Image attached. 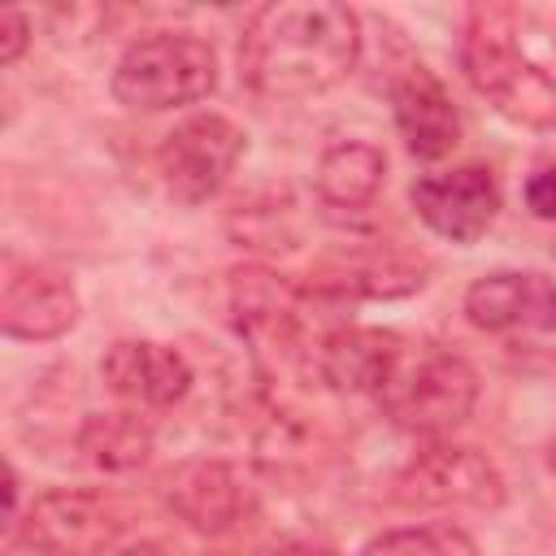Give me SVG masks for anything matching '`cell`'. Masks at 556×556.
<instances>
[{
  "instance_id": "obj_1",
  "label": "cell",
  "mask_w": 556,
  "mask_h": 556,
  "mask_svg": "<svg viewBox=\"0 0 556 556\" xmlns=\"http://www.w3.org/2000/svg\"><path fill=\"white\" fill-rule=\"evenodd\" d=\"M361 17L334 0H282L248 17L239 74L265 100H308L356 70Z\"/></svg>"
},
{
  "instance_id": "obj_2",
  "label": "cell",
  "mask_w": 556,
  "mask_h": 556,
  "mask_svg": "<svg viewBox=\"0 0 556 556\" xmlns=\"http://www.w3.org/2000/svg\"><path fill=\"white\" fill-rule=\"evenodd\" d=\"M460 70L478 96L517 126L556 130V74L513 43V9H473L460 43Z\"/></svg>"
},
{
  "instance_id": "obj_3",
  "label": "cell",
  "mask_w": 556,
  "mask_h": 556,
  "mask_svg": "<svg viewBox=\"0 0 556 556\" xmlns=\"http://www.w3.org/2000/svg\"><path fill=\"white\" fill-rule=\"evenodd\" d=\"M378 408L408 434H447L456 430L478 400V374L443 352V348H408L400 352L395 369L378 387Z\"/></svg>"
},
{
  "instance_id": "obj_4",
  "label": "cell",
  "mask_w": 556,
  "mask_h": 556,
  "mask_svg": "<svg viewBox=\"0 0 556 556\" xmlns=\"http://www.w3.org/2000/svg\"><path fill=\"white\" fill-rule=\"evenodd\" d=\"M217 87V56L187 30H156L135 39L113 65V96L126 109L161 113L195 104Z\"/></svg>"
},
{
  "instance_id": "obj_5",
  "label": "cell",
  "mask_w": 556,
  "mask_h": 556,
  "mask_svg": "<svg viewBox=\"0 0 556 556\" xmlns=\"http://www.w3.org/2000/svg\"><path fill=\"white\" fill-rule=\"evenodd\" d=\"M22 543L39 556H104L126 530V508L104 491H43L17 521Z\"/></svg>"
},
{
  "instance_id": "obj_6",
  "label": "cell",
  "mask_w": 556,
  "mask_h": 556,
  "mask_svg": "<svg viewBox=\"0 0 556 556\" xmlns=\"http://www.w3.org/2000/svg\"><path fill=\"white\" fill-rule=\"evenodd\" d=\"M391 500L404 508H500L504 478L478 447L434 443L395 473Z\"/></svg>"
},
{
  "instance_id": "obj_7",
  "label": "cell",
  "mask_w": 556,
  "mask_h": 556,
  "mask_svg": "<svg viewBox=\"0 0 556 556\" xmlns=\"http://www.w3.org/2000/svg\"><path fill=\"white\" fill-rule=\"evenodd\" d=\"M239 156H243V130L222 113H195L165 135L156 165L174 200L200 204L222 191Z\"/></svg>"
},
{
  "instance_id": "obj_8",
  "label": "cell",
  "mask_w": 556,
  "mask_h": 556,
  "mask_svg": "<svg viewBox=\"0 0 556 556\" xmlns=\"http://www.w3.org/2000/svg\"><path fill=\"white\" fill-rule=\"evenodd\" d=\"M78 321V291L61 269L17 261L4 252V282H0V330L9 339H56Z\"/></svg>"
},
{
  "instance_id": "obj_9",
  "label": "cell",
  "mask_w": 556,
  "mask_h": 556,
  "mask_svg": "<svg viewBox=\"0 0 556 556\" xmlns=\"http://www.w3.org/2000/svg\"><path fill=\"white\" fill-rule=\"evenodd\" d=\"M408 200L434 235L452 243H473L486 235V226L500 213V182L486 165H460L447 174L417 178Z\"/></svg>"
},
{
  "instance_id": "obj_10",
  "label": "cell",
  "mask_w": 556,
  "mask_h": 556,
  "mask_svg": "<svg viewBox=\"0 0 556 556\" xmlns=\"http://www.w3.org/2000/svg\"><path fill=\"white\" fill-rule=\"evenodd\" d=\"M465 317L478 330H556V282L534 269H495L465 291Z\"/></svg>"
},
{
  "instance_id": "obj_11",
  "label": "cell",
  "mask_w": 556,
  "mask_h": 556,
  "mask_svg": "<svg viewBox=\"0 0 556 556\" xmlns=\"http://www.w3.org/2000/svg\"><path fill=\"white\" fill-rule=\"evenodd\" d=\"M100 378L113 395L139 408H169L191 391V365L178 348L152 339H117L100 356Z\"/></svg>"
},
{
  "instance_id": "obj_12",
  "label": "cell",
  "mask_w": 556,
  "mask_h": 556,
  "mask_svg": "<svg viewBox=\"0 0 556 556\" xmlns=\"http://www.w3.org/2000/svg\"><path fill=\"white\" fill-rule=\"evenodd\" d=\"M391 109L404 135V148L421 161H439L460 143V113L447 87L417 61L391 78Z\"/></svg>"
},
{
  "instance_id": "obj_13",
  "label": "cell",
  "mask_w": 556,
  "mask_h": 556,
  "mask_svg": "<svg viewBox=\"0 0 556 556\" xmlns=\"http://www.w3.org/2000/svg\"><path fill=\"white\" fill-rule=\"evenodd\" d=\"M400 352H404V339L395 330L339 326L317 343V374L343 395H378Z\"/></svg>"
},
{
  "instance_id": "obj_14",
  "label": "cell",
  "mask_w": 556,
  "mask_h": 556,
  "mask_svg": "<svg viewBox=\"0 0 556 556\" xmlns=\"http://www.w3.org/2000/svg\"><path fill=\"white\" fill-rule=\"evenodd\" d=\"M169 508L200 534H226L243 513V486L222 460H187L165 478Z\"/></svg>"
},
{
  "instance_id": "obj_15",
  "label": "cell",
  "mask_w": 556,
  "mask_h": 556,
  "mask_svg": "<svg viewBox=\"0 0 556 556\" xmlns=\"http://www.w3.org/2000/svg\"><path fill=\"white\" fill-rule=\"evenodd\" d=\"M382 174H387L382 148L361 143V139H343V143H330V148L317 156L313 187H317V195H321L326 204H334V208H365V204L378 195Z\"/></svg>"
},
{
  "instance_id": "obj_16",
  "label": "cell",
  "mask_w": 556,
  "mask_h": 556,
  "mask_svg": "<svg viewBox=\"0 0 556 556\" xmlns=\"http://www.w3.org/2000/svg\"><path fill=\"white\" fill-rule=\"evenodd\" d=\"M78 452L104 473L139 469L152 452V426L139 413H91L78 430Z\"/></svg>"
},
{
  "instance_id": "obj_17",
  "label": "cell",
  "mask_w": 556,
  "mask_h": 556,
  "mask_svg": "<svg viewBox=\"0 0 556 556\" xmlns=\"http://www.w3.org/2000/svg\"><path fill=\"white\" fill-rule=\"evenodd\" d=\"M361 556H478V547L456 526H408L369 539Z\"/></svg>"
},
{
  "instance_id": "obj_18",
  "label": "cell",
  "mask_w": 556,
  "mask_h": 556,
  "mask_svg": "<svg viewBox=\"0 0 556 556\" xmlns=\"http://www.w3.org/2000/svg\"><path fill=\"white\" fill-rule=\"evenodd\" d=\"M30 43V22L22 9H4L0 13V65H13Z\"/></svg>"
},
{
  "instance_id": "obj_19",
  "label": "cell",
  "mask_w": 556,
  "mask_h": 556,
  "mask_svg": "<svg viewBox=\"0 0 556 556\" xmlns=\"http://www.w3.org/2000/svg\"><path fill=\"white\" fill-rule=\"evenodd\" d=\"M526 204H530L534 217L556 222V165L534 169V174L526 178Z\"/></svg>"
},
{
  "instance_id": "obj_20",
  "label": "cell",
  "mask_w": 556,
  "mask_h": 556,
  "mask_svg": "<svg viewBox=\"0 0 556 556\" xmlns=\"http://www.w3.org/2000/svg\"><path fill=\"white\" fill-rule=\"evenodd\" d=\"M117 556H182V552H174L169 543H135V547H126Z\"/></svg>"
},
{
  "instance_id": "obj_21",
  "label": "cell",
  "mask_w": 556,
  "mask_h": 556,
  "mask_svg": "<svg viewBox=\"0 0 556 556\" xmlns=\"http://www.w3.org/2000/svg\"><path fill=\"white\" fill-rule=\"evenodd\" d=\"M278 556H334V552H330V547H308V543H304V547H282Z\"/></svg>"
},
{
  "instance_id": "obj_22",
  "label": "cell",
  "mask_w": 556,
  "mask_h": 556,
  "mask_svg": "<svg viewBox=\"0 0 556 556\" xmlns=\"http://www.w3.org/2000/svg\"><path fill=\"white\" fill-rule=\"evenodd\" d=\"M547 469H552V473H556V434H552V439H547Z\"/></svg>"
}]
</instances>
